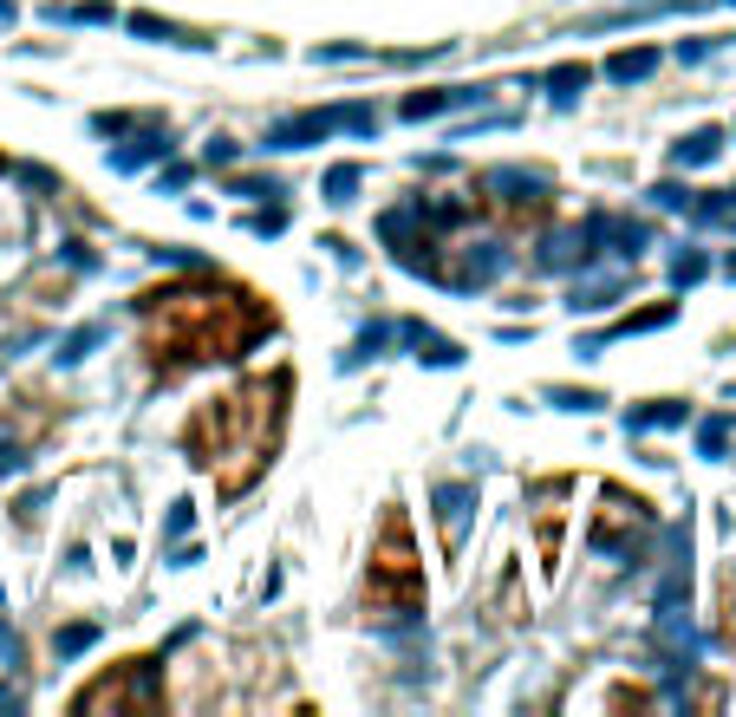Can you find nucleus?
<instances>
[{
  "label": "nucleus",
  "instance_id": "nucleus-1",
  "mask_svg": "<svg viewBox=\"0 0 736 717\" xmlns=\"http://www.w3.org/2000/svg\"><path fill=\"white\" fill-rule=\"evenodd\" d=\"M144 313V339L157 353V366H189V359H241L261 333H274V313L241 294V287H215V281H189V287H163L137 300Z\"/></svg>",
  "mask_w": 736,
  "mask_h": 717
},
{
  "label": "nucleus",
  "instance_id": "nucleus-2",
  "mask_svg": "<svg viewBox=\"0 0 736 717\" xmlns=\"http://www.w3.org/2000/svg\"><path fill=\"white\" fill-rule=\"evenodd\" d=\"M280 392H287V385L274 379V385H248V392L215 398L209 411H196V424H189L196 463L215 470V463H228V457H248V470H261V463H267V444H274Z\"/></svg>",
  "mask_w": 736,
  "mask_h": 717
},
{
  "label": "nucleus",
  "instance_id": "nucleus-3",
  "mask_svg": "<svg viewBox=\"0 0 736 717\" xmlns=\"http://www.w3.org/2000/svg\"><path fill=\"white\" fill-rule=\"evenodd\" d=\"M372 581H378V601H391V607H417V594H424V581H417V568H411V535H404L398 516H391V529H385V548H378V561H372Z\"/></svg>",
  "mask_w": 736,
  "mask_h": 717
},
{
  "label": "nucleus",
  "instance_id": "nucleus-4",
  "mask_svg": "<svg viewBox=\"0 0 736 717\" xmlns=\"http://www.w3.org/2000/svg\"><path fill=\"white\" fill-rule=\"evenodd\" d=\"M98 705H137V712H150L157 705V659H130L117 679H98V685L78 692V712H98Z\"/></svg>",
  "mask_w": 736,
  "mask_h": 717
},
{
  "label": "nucleus",
  "instance_id": "nucleus-5",
  "mask_svg": "<svg viewBox=\"0 0 736 717\" xmlns=\"http://www.w3.org/2000/svg\"><path fill=\"white\" fill-rule=\"evenodd\" d=\"M483 196H496V202H548V176L522 170V163H502V170H483Z\"/></svg>",
  "mask_w": 736,
  "mask_h": 717
},
{
  "label": "nucleus",
  "instance_id": "nucleus-6",
  "mask_svg": "<svg viewBox=\"0 0 736 717\" xmlns=\"http://www.w3.org/2000/svg\"><path fill=\"white\" fill-rule=\"evenodd\" d=\"M339 131V104L333 111H300V118H280L274 131H267V150H300V144H320V137H333Z\"/></svg>",
  "mask_w": 736,
  "mask_h": 717
},
{
  "label": "nucleus",
  "instance_id": "nucleus-7",
  "mask_svg": "<svg viewBox=\"0 0 736 717\" xmlns=\"http://www.w3.org/2000/svg\"><path fill=\"white\" fill-rule=\"evenodd\" d=\"M502 268H509V255H502L496 242H470V248H463V261H457L444 281H450V287H489Z\"/></svg>",
  "mask_w": 736,
  "mask_h": 717
},
{
  "label": "nucleus",
  "instance_id": "nucleus-8",
  "mask_svg": "<svg viewBox=\"0 0 736 717\" xmlns=\"http://www.w3.org/2000/svg\"><path fill=\"white\" fill-rule=\"evenodd\" d=\"M489 91L476 85H457V91H411L404 98V118H437V111H457V104H483Z\"/></svg>",
  "mask_w": 736,
  "mask_h": 717
},
{
  "label": "nucleus",
  "instance_id": "nucleus-9",
  "mask_svg": "<svg viewBox=\"0 0 736 717\" xmlns=\"http://www.w3.org/2000/svg\"><path fill=\"white\" fill-rule=\"evenodd\" d=\"M626 294V274H587V281H574V313H600V307H613Z\"/></svg>",
  "mask_w": 736,
  "mask_h": 717
},
{
  "label": "nucleus",
  "instance_id": "nucleus-10",
  "mask_svg": "<svg viewBox=\"0 0 736 717\" xmlns=\"http://www.w3.org/2000/svg\"><path fill=\"white\" fill-rule=\"evenodd\" d=\"M398 333H404V346H417V359H431V366H457V359H463L444 333H431V326H417V320H404Z\"/></svg>",
  "mask_w": 736,
  "mask_h": 717
},
{
  "label": "nucleus",
  "instance_id": "nucleus-11",
  "mask_svg": "<svg viewBox=\"0 0 736 717\" xmlns=\"http://www.w3.org/2000/svg\"><path fill=\"white\" fill-rule=\"evenodd\" d=\"M665 320H672V307H652V313H633V320H620L613 333H652V326H665ZM600 346H607V333H594V339H581L574 353H581V359H600Z\"/></svg>",
  "mask_w": 736,
  "mask_h": 717
},
{
  "label": "nucleus",
  "instance_id": "nucleus-12",
  "mask_svg": "<svg viewBox=\"0 0 736 717\" xmlns=\"http://www.w3.org/2000/svg\"><path fill=\"white\" fill-rule=\"evenodd\" d=\"M150 157H170V131H163V137H144V144H124V150H111V170H144Z\"/></svg>",
  "mask_w": 736,
  "mask_h": 717
},
{
  "label": "nucleus",
  "instance_id": "nucleus-13",
  "mask_svg": "<svg viewBox=\"0 0 736 717\" xmlns=\"http://www.w3.org/2000/svg\"><path fill=\"white\" fill-rule=\"evenodd\" d=\"M652 65H659V52H613V59H607V78L633 85V78H646Z\"/></svg>",
  "mask_w": 736,
  "mask_h": 717
},
{
  "label": "nucleus",
  "instance_id": "nucleus-14",
  "mask_svg": "<svg viewBox=\"0 0 736 717\" xmlns=\"http://www.w3.org/2000/svg\"><path fill=\"white\" fill-rule=\"evenodd\" d=\"M470 503H476V490H470V483H450V490H437V509H444V522H450V529H463Z\"/></svg>",
  "mask_w": 736,
  "mask_h": 717
},
{
  "label": "nucleus",
  "instance_id": "nucleus-15",
  "mask_svg": "<svg viewBox=\"0 0 736 717\" xmlns=\"http://www.w3.org/2000/svg\"><path fill=\"white\" fill-rule=\"evenodd\" d=\"M359 183H365V170H359V163H339V170L326 176V202H352Z\"/></svg>",
  "mask_w": 736,
  "mask_h": 717
},
{
  "label": "nucleus",
  "instance_id": "nucleus-16",
  "mask_svg": "<svg viewBox=\"0 0 736 717\" xmlns=\"http://www.w3.org/2000/svg\"><path fill=\"white\" fill-rule=\"evenodd\" d=\"M587 78H594L587 65H554V72H548V85H554V98H574V91H587Z\"/></svg>",
  "mask_w": 736,
  "mask_h": 717
},
{
  "label": "nucleus",
  "instance_id": "nucleus-17",
  "mask_svg": "<svg viewBox=\"0 0 736 717\" xmlns=\"http://www.w3.org/2000/svg\"><path fill=\"white\" fill-rule=\"evenodd\" d=\"M98 339H104V326H78V333H72L65 346H59V359H65V366H78V359H85V353H91Z\"/></svg>",
  "mask_w": 736,
  "mask_h": 717
},
{
  "label": "nucleus",
  "instance_id": "nucleus-18",
  "mask_svg": "<svg viewBox=\"0 0 736 717\" xmlns=\"http://www.w3.org/2000/svg\"><path fill=\"white\" fill-rule=\"evenodd\" d=\"M678 418H685V405H652V411H633L626 431H652V424H678Z\"/></svg>",
  "mask_w": 736,
  "mask_h": 717
},
{
  "label": "nucleus",
  "instance_id": "nucleus-19",
  "mask_svg": "<svg viewBox=\"0 0 736 717\" xmlns=\"http://www.w3.org/2000/svg\"><path fill=\"white\" fill-rule=\"evenodd\" d=\"M91 640H98V627H65V633L52 640V653H59V659H78V653H85Z\"/></svg>",
  "mask_w": 736,
  "mask_h": 717
},
{
  "label": "nucleus",
  "instance_id": "nucleus-20",
  "mask_svg": "<svg viewBox=\"0 0 736 717\" xmlns=\"http://www.w3.org/2000/svg\"><path fill=\"white\" fill-rule=\"evenodd\" d=\"M711 150H718V131H698L691 144H678V163H704Z\"/></svg>",
  "mask_w": 736,
  "mask_h": 717
},
{
  "label": "nucleus",
  "instance_id": "nucleus-21",
  "mask_svg": "<svg viewBox=\"0 0 736 717\" xmlns=\"http://www.w3.org/2000/svg\"><path fill=\"white\" fill-rule=\"evenodd\" d=\"M548 398H554V405H567V411H594V405H600V392H561V385H554Z\"/></svg>",
  "mask_w": 736,
  "mask_h": 717
},
{
  "label": "nucleus",
  "instance_id": "nucleus-22",
  "mask_svg": "<svg viewBox=\"0 0 736 717\" xmlns=\"http://www.w3.org/2000/svg\"><path fill=\"white\" fill-rule=\"evenodd\" d=\"M287 228V209H267V215H254V235H280Z\"/></svg>",
  "mask_w": 736,
  "mask_h": 717
},
{
  "label": "nucleus",
  "instance_id": "nucleus-23",
  "mask_svg": "<svg viewBox=\"0 0 736 717\" xmlns=\"http://www.w3.org/2000/svg\"><path fill=\"white\" fill-rule=\"evenodd\" d=\"M0 666H20V640H13V627L0 620Z\"/></svg>",
  "mask_w": 736,
  "mask_h": 717
},
{
  "label": "nucleus",
  "instance_id": "nucleus-24",
  "mask_svg": "<svg viewBox=\"0 0 736 717\" xmlns=\"http://www.w3.org/2000/svg\"><path fill=\"white\" fill-rule=\"evenodd\" d=\"M0 470H7V477H20V470H26V457H20V444H0Z\"/></svg>",
  "mask_w": 736,
  "mask_h": 717
}]
</instances>
